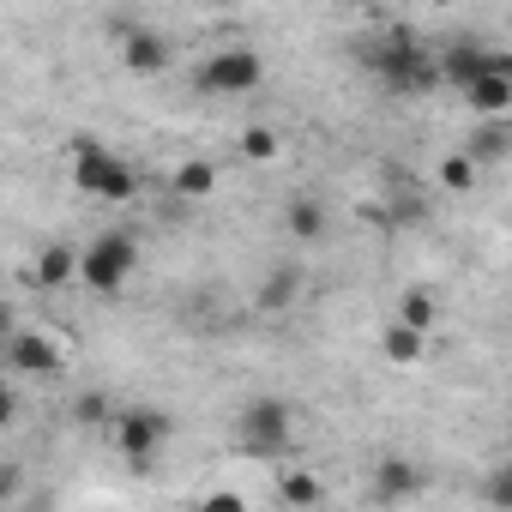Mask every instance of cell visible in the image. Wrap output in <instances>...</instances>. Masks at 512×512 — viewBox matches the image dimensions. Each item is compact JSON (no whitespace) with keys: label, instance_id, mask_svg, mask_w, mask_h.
<instances>
[{"label":"cell","instance_id":"cell-26","mask_svg":"<svg viewBox=\"0 0 512 512\" xmlns=\"http://www.w3.org/2000/svg\"><path fill=\"white\" fill-rule=\"evenodd\" d=\"M13 332H19V320H13V308H7V302H0V344H7Z\"/></svg>","mask_w":512,"mask_h":512},{"label":"cell","instance_id":"cell-19","mask_svg":"<svg viewBox=\"0 0 512 512\" xmlns=\"http://www.w3.org/2000/svg\"><path fill=\"white\" fill-rule=\"evenodd\" d=\"M434 314H440V308H434V296H428V290H416V284H410V290L398 296V326H410V332H422V338H428V332H434Z\"/></svg>","mask_w":512,"mask_h":512},{"label":"cell","instance_id":"cell-9","mask_svg":"<svg viewBox=\"0 0 512 512\" xmlns=\"http://www.w3.org/2000/svg\"><path fill=\"white\" fill-rule=\"evenodd\" d=\"M121 67L139 73V79H151V73L169 67V43H163L157 31H145V25H127V31H121Z\"/></svg>","mask_w":512,"mask_h":512},{"label":"cell","instance_id":"cell-10","mask_svg":"<svg viewBox=\"0 0 512 512\" xmlns=\"http://www.w3.org/2000/svg\"><path fill=\"white\" fill-rule=\"evenodd\" d=\"M464 109L482 121H512V73H482L476 85H464Z\"/></svg>","mask_w":512,"mask_h":512},{"label":"cell","instance_id":"cell-3","mask_svg":"<svg viewBox=\"0 0 512 512\" xmlns=\"http://www.w3.org/2000/svg\"><path fill=\"white\" fill-rule=\"evenodd\" d=\"M139 266V241L127 229H103L91 247H79V284L91 296H121Z\"/></svg>","mask_w":512,"mask_h":512},{"label":"cell","instance_id":"cell-6","mask_svg":"<svg viewBox=\"0 0 512 512\" xmlns=\"http://www.w3.org/2000/svg\"><path fill=\"white\" fill-rule=\"evenodd\" d=\"M260 85H266V61L253 55V49H241V43L211 49L205 67H199V91L205 97H247V91H260Z\"/></svg>","mask_w":512,"mask_h":512},{"label":"cell","instance_id":"cell-2","mask_svg":"<svg viewBox=\"0 0 512 512\" xmlns=\"http://www.w3.org/2000/svg\"><path fill=\"white\" fill-rule=\"evenodd\" d=\"M73 187L91 193V199H103V205H127L139 193V169L127 157H115L97 133H79L73 139Z\"/></svg>","mask_w":512,"mask_h":512},{"label":"cell","instance_id":"cell-27","mask_svg":"<svg viewBox=\"0 0 512 512\" xmlns=\"http://www.w3.org/2000/svg\"><path fill=\"white\" fill-rule=\"evenodd\" d=\"M0 380H7V368H0Z\"/></svg>","mask_w":512,"mask_h":512},{"label":"cell","instance_id":"cell-13","mask_svg":"<svg viewBox=\"0 0 512 512\" xmlns=\"http://www.w3.org/2000/svg\"><path fill=\"white\" fill-rule=\"evenodd\" d=\"M169 193L175 199H211L217 193V163H205V157H187V163H175V175H169Z\"/></svg>","mask_w":512,"mask_h":512},{"label":"cell","instance_id":"cell-14","mask_svg":"<svg viewBox=\"0 0 512 512\" xmlns=\"http://www.w3.org/2000/svg\"><path fill=\"white\" fill-rule=\"evenodd\" d=\"M284 223H290L296 241H320V235H326V205H320V193H296L290 211H284Z\"/></svg>","mask_w":512,"mask_h":512},{"label":"cell","instance_id":"cell-17","mask_svg":"<svg viewBox=\"0 0 512 512\" xmlns=\"http://www.w3.org/2000/svg\"><path fill=\"white\" fill-rule=\"evenodd\" d=\"M278 494H284V506L308 512V506H320V500H326V482H320L314 470H284V476H278Z\"/></svg>","mask_w":512,"mask_h":512},{"label":"cell","instance_id":"cell-12","mask_svg":"<svg viewBox=\"0 0 512 512\" xmlns=\"http://www.w3.org/2000/svg\"><path fill=\"white\" fill-rule=\"evenodd\" d=\"M79 284V247L73 241H49L37 253V290H67Z\"/></svg>","mask_w":512,"mask_h":512},{"label":"cell","instance_id":"cell-21","mask_svg":"<svg viewBox=\"0 0 512 512\" xmlns=\"http://www.w3.org/2000/svg\"><path fill=\"white\" fill-rule=\"evenodd\" d=\"M440 187H446V193H470V187H476V163H470L464 151L440 157Z\"/></svg>","mask_w":512,"mask_h":512},{"label":"cell","instance_id":"cell-8","mask_svg":"<svg viewBox=\"0 0 512 512\" xmlns=\"http://www.w3.org/2000/svg\"><path fill=\"white\" fill-rule=\"evenodd\" d=\"M0 368H7V374H25V380H55V374L67 368V350H61L49 332L19 326L7 344H0Z\"/></svg>","mask_w":512,"mask_h":512},{"label":"cell","instance_id":"cell-11","mask_svg":"<svg viewBox=\"0 0 512 512\" xmlns=\"http://www.w3.org/2000/svg\"><path fill=\"white\" fill-rule=\"evenodd\" d=\"M368 482H374V494H380V500H392V506H398V500H416V494H422V470H416L410 458H398V452H392V458H380Z\"/></svg>","mask_w":512,"mask_h":512},{"label":"cell","instance_id":"cell-16","mask_svg":"<svg viewBox=\"0 0 512 512\" xmlns=\"http://www.w3.org/2000/svg\"><path fill=\"white\" fill-rule=\"evenodd\" d=\"M380 350H386V362H392V368H416V362L428 356V338L392 320V326H386V338H380Z\"/></svg>","mask_w":512,"mask_h":512},{"label":"cell","instance_id":"cell-15","mask_svg":"<svg viewBox=\"0 0 512 512\" xmlns=\"http://www.w3.org/2000/svg\"><path fill=\"white\" fill-rule=\"evenodd\" d=\"M506 145H512V121H482V127L470 133L464 157H470V163H500V157H506Z\"/></svg>","mask_w":512,"mask_h":512},{"label":"cell","instance_id":"cell-22","mask_svg":"<svg viewBox=\"0 0 512 512\" xmlns=\"http://www.w3.org/2000/svg\"><path fill=\"white\" fill-rule=\"evenodd\" d=\"M193 512H247V500H241V494H235V488H205V494H199V506H193Z\"/></svg>","mask_w":512,"mask_h":512},{"label":"cell","instance_id":"cell-5","mask_svg":"<svg viewBox=\"0 0 512 512\" xmlns=\"http://www.w3.org/2000/svg\"><path fill=\"white\" fill-rule=\"evenodd\" d=\"M169 434H175V422H169V410H157V404H127V410L109 422V440H115V452H121L127 464H151V458L169 446Z\"/></svg>","mask_w":512,"mask_h":512},{"label":"cell","instance_id":"cell-24","mask_svg":"<svg viewBox=\"0 0 512 512\" xmlns=\"http://www.w3.org/2000/svg\"><path fill=\"white\" fill-rule=\"evenodd\" d=\"M13 494H19V464L0 458V500H13Z\"/></svg>","mask_w":512,"mask_h":512},{"label":"cell","instance_id":"cell-25","mask_svg":"<svg viewBox=\"0 0 512 512\" xmlns=\"http://www.w3.org/2000/svg\"><path fill=\"white\" fill-rule=\"evenodd\" d=\"M103 416H109V404H103V398H85V404H79V422H103Z\"/></svg>","mask_w":512,"mask_h":512},{"label":"cell","instance_id":"cell-20","mask_svg":"<svg viewBox=\"0 0 512 512\" xmlns=\"http://www.w3.org/2000/svg\"><path fill=\"white\" fill-rule=\"evenodd\" d=\"M235 145H241V157H247V163H272L284 139H278V127H241V139H235Z\"/></svg>","mask_w":512,"mask_h":512},{"label":"cell","instance_id":"cell-23","mask_svg":"<svg viewBox=\"0 0 512 512\" xmlns=\"http://www.w3.org/2000/svg\"><path fill=\"white\" fill-rule=\"evenodd\" d=\"M13 416H19V392H13V386H7V380H0V428H7V422H13Z\"/></svg>","mask_w":512,"mask_h":512},{"label":"cell","instance_id":"cell-18","mask_svg":"<svg viewBox=\"0 0 512 512\" xmlns=\"http://www.w3.org/2000/svg\"><path fill=\"white\" fill-rule=\"evenodd\" d=\"M296 296H302V272H290V266H278V272L260 284V308H266V314H284Z\"/></svg>","mask_w":512,"mask_h":512},{"label":"cell","instance_id":"cell-7","mask_svg":"<svg viewBox=\"0 0 512 512\" xmlns=\"http://www.w3.org/2000/svg\"><path fill=\"white\" fill-rule=\"evenodd\" d=\"M434 73H440V85L464 91V85H476L482 73H512V55H506V49H488V43H476V37H458V43L434 49Z\"/></svg>","mask_w":512,"mask_h":512},{"label":"cell","instance_id":"cell-1","mask_svg":"<svg viewBox=\"0 0 512 512\" xmlns=\"http://www.w3.org/2000/svg\"><path fill=\"white\" fill-rule=\"evenodd\" d=\"M362 61L386 79V91H398V97H428V91H440V73H434V49H422L410 31H386V37H374L368 49H362Z\"/></svg>","mask_w":512,"mask_h":512},{"label":"cell","instance_id":"cell-4","mask_svg":"<svg viewBox=\"0 0 512 512\" xmlns=\"http://www.w3.org/2000/svg\"><path fill=\"white\" fill-rule=\"evenodd\" d=\"M290 440H296V416H290L284 398L260 392V398H247V404L235 410V446H241L247 458H278Z\"/></svg>","mask_w":512,"mask_h":512}]
</instances>
